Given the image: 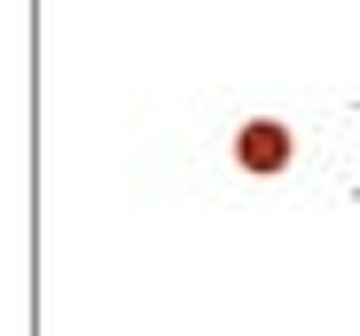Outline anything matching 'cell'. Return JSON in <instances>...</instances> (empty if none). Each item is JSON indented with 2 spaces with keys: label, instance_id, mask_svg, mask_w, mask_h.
I'll return each mask as SVG.
<instances>
[{
  "label": "cell",
  "instance_id": "obj_1",
  "mask_svg": "<svg viewBox=\"0 0 360 336\" xmlns=\"http://www.w3.org/2000/svg\"><path fill=\"white\" fill-rule=\"evenodd\" d=\"M235 164H243V173H282L290 164V126L282 118H251L235 133Z\"/></svg>",
  "mask_w": 360,
  "mask_h": 336
}]
</instances>
